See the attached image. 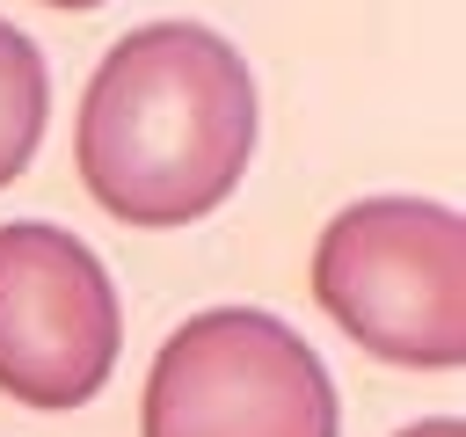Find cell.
<instances>
[{
  "label": "cell",
  "mask_w": 466,
  "mask_h": 437,
  "mask_svg": "<svg viewBox=\"0 0 466 437\" xmlns=\"http://www.w3.org/2000/svg\"><path fill=\"white\" fill-rule=\"evenodd\" d=\"M255 153V73L204 22L116 36L73 117V168L124 226H189L218 211Z\"/></svg>",
  "instance_id": "6da1fadb"
},
{
  "label": "cell",
  "mask_w": 466,
  "mask_h": 437,
  "mask_svg": "<svg viewBox=\"0 0 466 437\" xmlns=\"http://www.w3.org/2000/svg\"><path fill=\"white\" fill-rule=\"evenodd\" d=\"M320 313L400 371H451L466 357V226L430 197L342 204L313 240Z\"/></svg>",
  "instance_id": "7a4b0ae2"
},
{
  "label": "cell",
  "mask_w": 466,
  "mask_h": 437,
  "mask_svg": "<svg viewBox=\"0 0 466 437\" xmlns=\"http://www.w3.org/2000/svg\"><path fill=\"white\" fill-rule=\"evenodd\" d=\"M138 437H335V386L291 320L204 306L160 342Z\"/></svg>",
  "instance_id": "3957f363"
},
{
  "label": "cell",
  "mask_w": 466,
  "mask_h": 437,
  "mask_svg": "<svg viewBox=\"0 0 466 437\" xmlns=\"http://www.w3.org/2000/svg\"><path fill=\"white\" fill-rule=\"evenodd\" d=\"M124 350V313L102 255L51 226H0V393L22 408H87Z\"/></svg>",
  "instance_id": "277c9868"
},
{
  "label": "cell",
  "mask_w": 466,
  "mask_h": 437,
  "mask_svg": "<svg viewBox=\"0 0 466 437\" xmlns=\"http://www.w3.org/2000/svg\"><path fill=\"white\" fill-rule=\"evenodd\" d=\"M44 117H51V73H44V51L0 22V189L29 168L36 138H44Z\"/></svg>",
  "instance_id": "5b68a950"
},
{
  "label": "cell",
  "mask_w": 466,
  "mask_h": 437,
  "mask_svg": "<svg viewBox=\"0 0 466 437\" xmlns=\"http://www.w3.org/2000/svg\"><path fill=\"white\" fill-rule=\"evenodd\" d=\"M393 437H466V430H459V415H430V422H408Z\"/></svg>",
  "instance_id": "8992f818"
},
{
  "label": "cell",
  "mask_w": 466,
  "mask_h": 437,
  "mask_svg": "<svg viewBox=\"0 0 466 437\" xmlns=\"http://www.w3.org/2000/svg\"><path fill=\"white\" fill-rule=\"evenodd\" d=\"M44 7H102V0H44Z\"/></svg>",
  "instance_id": "52a82bcc"
}]
</instances>
